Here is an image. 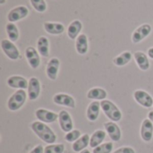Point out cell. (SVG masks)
Wrapping results in <instances>:
<instances>
[{"label":"cell","instance_id":"cell-18","mask_svg":"<svg viewBox=\"0 0 153 153\" xmlns=\"http://www.w3.org/2000/svg\"><path fill=\"white\" fill-rule=\"evenodd\" d=\"M100 102L99 101H92L86 111V117L88 120L91 122H94L98 119L100 116Z\"/></svg>","mask_w":153,"mask_h":153},{"label":"cell","instance_id":"cell-32","mask_svg":"<svg viewBox=\"0 0 153 153\" xmlns=\"http://www.w3.org/2000/svg\"><path fill=\"white\" fill-rule=\"evenodd\" d=\"M113 153H135V151L131 147H122L117 149Z\"/></svg>","mask_w":153,"mask_h":153},{"label":"cell","instance_id":"cell-21","mask_svg":"<svg viewBox=\"0 0 153 153\" xmlns=\"http://www.w3.org/2000/svg\"><path fill=\"white\" fill-rule=\"evenodd\" d=\"M90 135L85 134L83 135H82L76 142H74L72 145L73 151L75 152H81L83 150H85L88 145H90Z\"/></svg>","mask_w":153,"mask_h":153},{"label":"cell","instance_id":"cell-22","mask_svg":"<svg viewBox=\"0 0 153 153\" xmlns=\"http://www.w3.org/2000/svg\"><path fill=\"white\" fill-rule=\"evenodd\" d=\"M88 38L85 34H80L75 42V48L78 54L85 55L88 52Z\"/></svg>","mask_w":153,"mask_h":153},{"label":"cell","instance_id":"cell-30","mask_svg":"<svg viewBox=\"0 0 153 153\" xmlns=\"http://www.w3.org/2000/svg\"><path fill=\"white\" fill-rule=\"evenodd\" d=\"M113 150L112 143H106L93 149V153H110Z\"/></svg>","mask_w":153,"mask_h":153},{"label":"cell","instance_id":"cell-4","mask_svg":"<svg viewBox=\"0 0 153 153\" xmlns=\"http://www.w3.org/2000/svg\"><path fill=\"white\" fill-rule=\"evenodd\" d=\"M1 48L4 55L11 60H17L20 58V52L17 47L10 39L1 40Z\"/></svg>","mask_w":153,"mask_h":153},{"label":"cell","instance_id":"cell-19","mask_svg":"<svg viewBox=\"0 0 153 153\" xmlns=\"http://www.w3.org/2000/svg\"><path fill=\"white\" fill-rule=\"evenodd\" d=\"M37 50L43 57H48L49 56V41L45 36H41L37 41Z\"/></svg>","mask_w":153,"mask_h":153},{"label":"cell","instance_id":"cell-8","mask_svg":"<svg viewBox=\"0 0 153 153\" xmlns=\"http://www.w3.org/2000/svg\"><path fill=\"white\" fill-rule=\"evenodd\" d=\"M58 121H59V126H60L62 131H64L65 133H69L73 130V127H74L73 119L67 111L61 110L59 112Z\"/></svg>","mask_w":153,"mask_h":153},{"label":"cell","instance_id":"cell-27","mask_svg":"<svg viewBox=\"0 0 153 153\" xmlns=\"http://www.w3.org/2000/svg\"><path fill=\"white\" fill-rule=\"evenodd\" d=\"M6 34L9 39L13 42H15L19 39V30L13 22H8L5 26Z\"/></svg>","mask_w":153,"mask_h":153},{"label":"cell","instance_id":"cell-14","mask_svg":"<svg viewBox=\"0 0 153 153\" xmlns=\"http://www.w3.org/2000/svg\"><path fill=\"white\" fill-rule=\"evenodd\" d=\"M59 66H60V61L58 58L53 57L49 60L46 68V74L48 79L52 81H55L56 79L59 71Z\"/></svg>","mask_w":153,"mask_h":153},{"label":"cell","instance_id":"cell-33","mask_svg":"<svg viewBox=\"0 0 153 153\" xmlns=\"http://www.w3.org/2000/svg\"><path fill=\"white\" fill-rule=\"evenodd\" d=\"M29 153H44V149L42 145H38L35 148H33Z\"/></svg>","mask_w":153,"mask_h":153},{"label":"cell","instance_id":"cell-25","mask_svg":"<svg viewBox=\"0 0 153 153\" xmlns=\"http://www.w3.org/2000/svg\"><path fill=\"white\" fill-rule=\"evenodd\" d=\"M108 96L107 91L102 88H92L87 93V98L90 100H104Z\"/></svg>","mask_w":153,"mask_h":153},{"label":"cell","instance_id":"cell-5","mask_svg":"<svg viewBox=\"0 0 153 153\" xmlns=\"http://www.w3.org/2000/svg\"><path fill=\"white\" fill-rule=\"evenodd\" d=\"M29 14V9L24 5H19L10 10L7 14V20L10 22H15L24 19Z\"/></svg>","mask_w":153,"mask_h":153},{"label":"cell","instance_id":"cell-23","mask_svg":"<svg viewBox=\"0 0 153 153\" xmlns=\"http://www.w3.org/2000/svg\"><path fill=\"white\" fill-rule=\"evenodd\" d=\"M134 59L142 71H147L150 68V61L146 54L142 51H137L134 53Z\"/></svg>","mask_w":153,"mask_h":153},{"label":"cell","instance_id":"cell-34","mask_svg":"<svg viewBox=\"0 0 153 153\" xmlns=\"http://www.w3.org/2000/svg\"><path fill=\"white\" fill-rule=\"evenodd\" d=\"M148 56L153 59V48H149V50H148Z\"/></svg>","mask_w":153,"mask_h":153},{"label":"cell","instance_id":"cell-9","mask_svg":"<svg viewBox=\"0 0 153 153\" xmlns=\"http://www.w3.org/2000/svg\"><path fill=\"white\" fill-rule=\"evenodd\" d=\"M25 56L27 58V61L30 65V66L32 69H37L40 65V57L39 53L36 48L33 47H28L25 49Z\"/></svg>","mask_w":153,"mask_h":153},{"label":"cell","instance_id":"cell-37","mask_svg":"<svg viewBox=\"0 0 153 153\" xmlns=\"http://www.w3.org/2000/svg\"><path fill=\"white\" fill-rule=\"evenodd\" d=\"M5 3V0H0V4H4Z\"/></svg>","mask_w":153,"mask_h":153},{"label":"cell","instance_id":"cell-12","mask_svg":"<svg viewBox=\"0 0 153 153\" xmlns=\"http://www.w3.org/2000/svg\"><path fill=\"white\" fill-rule=\"evenodd\" d=\"M28 97L30 100H36L40 94V82L38 78L31 77L29 81Z\"/></svg>","mask_w":153,"mask_h":153},{"label":"cell","instance_id":"cell-13","mask_svg":"<svg viewBox=\"0 0 153 153\" xmlns=\"http://www.w3.org/2000/svg\"><path fill=\"white\" fill-rule=\"evenodd\" d=\"M7 85L10 88L13 89H18V90H25L28 89L29 82L28 81L20 75H13L7 79Z\"/></svg>","mask_w":153,"mask_h":153},{"label":"cell","instance_id":"cell-17","mask_svg":"<svg viewBox=\"0 0 153 153\" xmlns=\"http://www.w3.org/2000/svg\"><path fill=\"white\" fill-rule=\"evenodd\" d=\"M45 30L48 34L52 35H60L65 31V26L64 24L60 22H46L43 24Z\"/></svg>","mask_w":153,"mask_h":153},{"label":"cell","instance_id":"cell-28","mask_svg":"<svg viewBox=\"0 0 153 153\" xmlns=\"http://www.w3.org/2000/svg\"><path fill=\"white\" fill-rule=\"evenodd\" d=\"M64 152V144H49L44 148V153H63Z\"/></svg>","mask_w":153,"mask_h":153},{"label":"cell","instance_id":"cell-26","mask_svg":"<svg viewBox=\"0 0 153 153\" xmlns=\"http://www.w3.org/2000/svg\"><path fill=\"white\" fill-rule=\"evenodd\" d=\"M132 57L133 56L130 51H125L119 56H117V57H115L113 62L117 66H124L132 60Z\"/></svg>","mask_w":153,"mask_h":153},{"label":"cell","instance_id":"cell-35","mask_svg":"<svg viewBox=\"0 0 153 153\" xmlns=\"http://www.w3.org/2000/svg\"><path fill=\"white\" fill-rule=\"evenodd\" d=\"M148 118L152 121V123L153 124V111L149 112V114H148Z\"/></svg>","mask_w":153,"mask_h":153},{"label":"cell","instance_id":"cell-15","mask_svg":"<svg viewBox=\"0 0 153 153\" xmlns=\"http://www.w3.org/2000/svg\"><path fill=\"white\" fill-rule=\"evenodd\" d=\"M104 127L112 141H114V142L120 141V139L122 137L121 130H120L119 126L115 122H107L104 124Z\"/></svg>","mask_w":153,"mask_h":153},{"label":"cell","instance_id":"cell-16","mask_svg":"<svg viewBox=\"0 0 153 153\" xmlns=\"http://www.w3.org/2000/svg\"><path fill=\"white\" fill-rule=\"evenodd\" d=\"M141 137L144 142H151L153 137V124L152 121L144 119L141 126Z\"/></svg>","mask_w":153,"mask_h":153},{"label":"cell","instance_id":"cell-24","mask_svg":"<svg viewBox=\"0 0 153 153\" xmlns=\"http://www.w3.org/2000/svg\"><path fill=\"white\" fill-rule=\"evenodd\" d=\"M106 135H107V134H106V132L103 131V130H97V131H95V132L92 134L91 137V140H90V146H91V148H93V149L96 148V147H98V146L100 145V144L102 143V142L105 140Z\"/></svg>","mask_w":153,"mask_h":153},{"label":"cell","instance_id":"cell-36","mask_svg":"<svg viewBox=\"0 0 153 153\" xmlns=\"http://www.w3.org/2000/svg\"><path fill=\"white\" fill-rule=\"evenodd\" d=\"M80 153H91V152L89 151V150H87V149H85V150H83L82 152H81Z\"/></svg>","mask_w":153,"mask_h":153},{"label":"cell","instance_id":"cell-29","mask_svg":"<svg viewBox=\"0 0 153 153\" xmlns=\"http://www.w3.org/2000/svg\"><path fill=\"white\" fill-rule=\"evenodd\" d=\"M32 7L39 13H44L47 10V3L45 0H30Z\"/></svg>","mask_w":153,"mask_h":153},{"label":"cell","instance_id":"cell-1","mask_svg":"<svg viewBox=\"0 0 153 153\" xmlns=\"http://www.w3.org/2000/svg\"><path fill=\"white\" fill-rule=\"evenodd\" d=\"M31 130L34 132V134L43 142L48 144H53L56 141V135L53 132V130L48 126L45 123L37 121L33 122L30 126Z\"/></svg>","mask_w":153,"mask_h":153},{"label":"cell","instance_id":"cell-3","mask_svg":"<svg viewBox=\"0 0 153 153\" xmlns=\"http://www.w3.org/2000/svg\"><path fill=\"white\" fill-rule=\"evenodd\" d=\"M28 93L24 90H18L7 100V108L11 111L19 110L25 103Z\"/></svg>","mask_w":153,"mask_h":153},{"label":"cell","instance_id":"cell-2","mask_svg":"<svg viewBox=\"0 0 153 153\" xmlns=\"http://www.w3.org/2000/svg\"><path fill=\"white\" fill-rule=\"evenodd\" d=\"M100 108L106 117L112 122H119L122 119V113L119 108L110 100H104L100 102Z\"/></svg>","mask_w":153,"mask_h":153},{"label":"cell","instance_id":"cell-6","mask_svg":"<svg viewBox=\"0 0 153 153\" xmlns=\"http://www.w3.org/2000/svg\"><path fill=\"white\" fill-rule=\"evenodd\" d=\"M134 98L135 101L143 106V108H151L153 106V99L152 97L145 91L143 90H137L134 92Z\"/></svg>","mask_w":153,"mask_h":153},{"label":"cell","instance_id":"cell-31","mask_svg":"<svg viewBox=\"0 0 153 153\" xmlns=\"http://www.w3.org/2000/svg\"><path fill=\"white\" fill-rule=\"evenodd\" d=\"M81 137V132L79 130H72L67 133L65 136V139L68 143H74Z\"/></svg>","mask_w":153,"mask_h":153},{"label":"cell","instance_id":"cell-20","mask_svg":"<svg viewBox=\"0 0 153 153\" xmlns=\"http://www.w3.org/2000/svg\"><path fill=\"white\" fill-rule=\"evenodd\" d=\"M82 29V22L79 20H74L69 24L67 28V36L71 39H75L80 35L79 33L81 32Z\"/></svg>","mask_w":153,"mask_h":153},{"label":"cell","instance_id":"cell-10","mask_svg":"<svg viewBox=\"0 0 153 153\" xmlns=\"http://www.w3.org/2000/svg\"><path fill=\"white\" fill-rule=\"evenodd\" d=\"M53 101L55 104L59 105V106H65L70 108H75V100L74 99L68 95V94H65V93H58L56 94L53 97Z\"/></svg>","mask_w":153,"mask_h":153},{"label":"cell","instance_id":"cell-11","mask_svg":"<svg viewBox=\"0 0 153 153\" xmlns=\"http://www.w3.org/2000/svg\"><path fill=\"white\" fill-rule=\"evenodd\" d=\"M36 117L39 121L43 123H54L57 120L58 115L55 112L44 109V108H39L35 112Z\"/></svg>","mask_w":153,"mask_h":153},{"label":"cell","instance_id":"cell-7","mask_svg":"<svg viewBox=\"0 0 153 153\" xmlns=\"http://www.w3.org/2000/svg\"><path fill=\"white\" fill-rule=\"evenodd\" d=\"M152 32V26L148 23L143 24L140 27H138L132 35V41L134 43H139L142 40H143L145 38H147Z\"/></svg>","mask_w":153,"mask_h":153}]
</instances>
